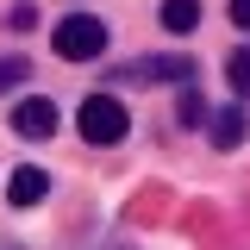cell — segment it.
I'll return each mask as SVG.
<instances>
[{"label": "cell", "mask_w": 250, "mask_h": 250, "mask_svg": "<svg viewBox=\"0 0 250 250\" xmlns=\"http://www.w3.org/2000/svg\"><path fill=\"white\" fill-rule=\"evenodd\" d=\"M188 75H194L188 57H144V62H131L119 82H188Z\"/></svg>", "instance_id": "5b68a950"}, {"label": "cell", "mask_w": 250, "mask_h": 250, "mask_svg": "<svg viewBox=\"0 0 250 250\" xmlns=\"http://www.w3.org/2000/svg\"><path fill=\"white\" fill-rule=\"evenodd\" d=\"M44 194H50V175H44L38 163H19V169L6 175V207H19V213H25V207H38Z\"/></svg>", "instance_id": "3957f363"}, {"label": "cell", "mask_w": 250, "mask_h": 250, "mask_svg": "<svg viewBox=\"0 0 250 250\" xmlns=\"http://www.w3.org/2000/svg\"><path fill=\"white\" fill-rule=\"evenodd\" d=\"M100 250H125V244H100Z\"/></svg>", "instance_id": "4fadbf2b"}, {"label": "cell", "mask_w": 250, "mask_h": 250, "mask_svg": "<svg viewBox=\"0 0 250 250\" xmlns=\"http://www.w3.org/2000/svg\"><path fill=\"white\" fill-rule=\"evenodd\" d=\"M231 19H238V25L250 31V0H231Z\"/></svg>", "instance_id": "8fae6325"}, {"label": "cell", "mask_w": 250, "mask_h": 250, "mask_svg": "<svg viewBox=\"0 0 250 250\" xmlns=\"http://www.w3.org/2000/svg\"><path fill=\"white\" fill-rule=\"evenodd\" d=\"M175 119H182V125H200V119H207V100H200L194 88H182V100H175Z\"/></svg>", "instance_id": "9c48e42d"}, {"label": "cell", "mask_w": 250, "mask_h": 250, "mask_svg": "<svg viewBox=\"0 0 250 250\" xmlns=\"http://www.w3.org/2000/svg\"><path fill=\"white\" fill-rule=\"evenodd\" d=\"M0 250H25V244H13V238H0Z\"/></svg>", "instance_id": "7c38bea8"}, {"label": "cell", "mask_w": 250, "mask_h": 250, "mask_svg": "<svg viewBox=\"0 0 250 250\" xmlns=\"http://www.w3.org/2000/svg\"><path fill=\"white\" fill-rule=\"evenodd\" d=\"M13 131H19V138H50V131H57V106L38 100V94H25V100L13 106Z\"/></svg>", "instance_id": "277c9868"}, {"label": "cell", "mask_w": 250, "mask_h": 250, "mask_svg": "<svg viewBox=\"0 0 250 250\" xmlns=\"http://www.w3.org/2000/svg\"><path fill=\"white\" fill-rule=\"evenodd\" d=\"M50 50H57L62 62H94L106 50V25H100L94 13H69V19H57V31H50Z\"/></svg>", "instance_id": "6da1fadb"}, {"label": "cell", "mask_w": 250, "mask_h": 250, "mask_svg": "<svg viewBox=\"0 0 250 250\" xmlns=\"http://www.w3.org/2000/svg\"><path fill=\"white\" fill-rule=\"evenodd\" d=\"M225 75H231V88H238V94L250 100V44H244V50H231V62H225Z\"/></svg>", "instance_id": "ba28073f"}, {"label": "cell", "mask_w": 250, "mask_h": 250, "mask_svg": "<svg viewBox=\"0 0 250 250\" xmlns=\"http://www.w3.org/2000/svg\"><path fill=\"white\" fill-rule=\"evenodd\" d=\"M75 125H82L88 144H119L125 131H131V113H125V100H113V94H88L82 113H75Z\"/></svg>", "instance_id": "7a4b0ae2"}, {"label": "cell", "mask_w": 250, "mask_h": 250, "mask_svg": "<svg viewBox=\"0 0 250 250\" xmlns=\"http://www.w3.org/2000/svg\"><path fill=\"white\" fill-rule=\"evenodd\" d=\"M13 82H25V57H0V88H13Z\"/></svg>", "instance_id": "30bf717a"}, {"label": "cell", "mask_w": 250, "mask_h": 250, "mask_svg": "<svg viewBox=\"0 0 250 250\" xmlns=\"http://www.w3.org/2000/svg\"><path fill=\"white\" fill-rule=\"evenodd\" d=\"M244 131H250L244 106H219V113H213V144H219V150H231V144H244Z\"/></svg>", "instance_id": "8992f818"}, {"label": "cell", "mask_w": 250, "mask_h": 250, "mask_svg": "<svg viewBox=\"0 0 250 250\" xmlns=\"http://www.w3.org/2000/svg\"><path fill=\"white\" fill-rule=\"evenodd\" d=\"M156 19H163V31H194L200 25V0H163Z\"/></svg>", "instance_id": "52a82bcc"}]
</instances>
